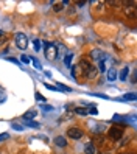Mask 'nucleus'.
Masks as SVG:
<instances>
[{"instance_id":"1","label":"nucleus","mask_w":137,"mask_h":154,"mask_svg":"<svg viewBox=\"0 0 137 154\" xmlns=\"http://www.w3.org/2000/svg\"><path fill=\"white\" fill-rule=\"evenodd\" d=\"M44 48H45V58L47 59H56L58 58V47L54 44L45 42Z\"/></svg>"},{"instance_id":"2","label":"nucleus","mask_w":137,"mask_h":154,"mask_svg":"<svg viewBox=\"0 0 137 154\" xmlns=\"http://www.w3.org/2000/svg\"><path fill=\"white\" fill-rule=\"evenodd\" d=\"M16 45H17V48H20V50H25L28 47V38H26L25 33H17L16 34Z\"/></svg>"},{"instance_id":"3","label":"nucleus","mask_w":137,"mask_h":154,"mask_svg":"<svg viewBox=\"0 0 137 154\" xmlns=\"http://www.w3.org/2000/svg\"><path fill=\"white\" fill-rule=\"evenodd\" d=\"M90 58H92L94 61L100 62V61H106L107 59V53H104L103 50H100V48H95L90 51Z\"/></svg>"},{"instance_id":"4","label":"nucleus","mask_w":137,"mask_h":154,"mask_svg":"<svg viewBox=\"0 0 137 154\" xmlns=\"http://www.w3.org/2000/svg\"><path fill=\"white\" fill-rule=\"evenodd\" d=\"M109 137L112 140H120L123 137V129L120 126H112V128L109 129Z\"/></svg>"},{"instance_id":"5","label":"nucleus","mask_w":137,"mask_h":154,"mask_svg":"<svg viewBox=\"0 0 137 154\" xmlns=\"http://www.w3.org/2000/svg\"><path fill=\"white\" fill-rule=\"evenodd\" d=\"M67 137L73 139V140H78V139L83 137V131H81L79 128H70L67 131Z\"/></svg>"},{"instance_id":"6","label":"nucleus","mask_w":137,"mask_h":154,"mask_svg":"<svg viewBox=\"0 0 137 154\" xmlns=\"http://www.w3.org/2000/svg\"><path fill=\"white\" fill-rule=\"evenodd\" d=\"M53 143L56 145V146H59V148H64V146H67V139L64 137V135H56L54 140H53Z\"/></svg>"},{"instance_id":"7","label":"nucleus","mask_w":137,"mask_h":154,"mask_svg":"<svg viewBox=\"0 0 137 154\" xmlns=\"http://www.w3.org/2000/svg\"><path fill=\"white\" fill-rule=\"evenodd\" d=\"M76 67L83 70V73L87 76V72H89V69H90V64H89V62H86V61H81V62H79V64H78Z\"/></svg>"},{"instance_id":"8","label":"nucleus","mask_w":137,"mask_h":154,"mask_svg":"<svg viewBox=\"0 0 137 154\" xmlns=\"http://www.w3.org/2000/svg\"><path fill=\"white\" fill-rule=\"evenodd\" d=\"M117 76H118V75H117V70H115L114 67L107 70V81H115Z\"/></svg>"},{"instance_id":"9","label":"nucleus","mask_w":137,"mask_h":154,"mask_svg":"<svg viewBox=\"0 0 137 154\" xmlns=\"http://www.w3.org/2000/svg\"><path fill=\"white\" fill-rule=\"evenodd\" d=\"M36 115H38V111H34V109L26 111V112L23 114V120H31V119H34Z\"/></svg>"},{"instance_id":"10","label":"nucleus","mask_w":137,"mask_h":154,"mask_svg":"<svg viewBox=\"0 0 137 154\" xmlns=\"http://www.w3.org/2000/svg\"><path fill=\"white\" fill-rule=\"evenodd\" d=\"M128 75H129V69H128V67H125V69H122V72H120V76H118V79H120V81H126Z\"/></svg>"},{"instance_id":"11","label":"nucleus","mask_w":137,"mask_h":154,"mask_svg":"<svg viewBox=\"0 0 137 154\" xmlns=\"http://www.w3.org/2000/svg\"><path fill=\"white\" fill-rule=\"evenodd\" d=\"M84 152H86V154H95V148H94V145H92V143H86V146H84Z\"/></svg>"},{"instance_id":"12","label":"nucleus","mask_w":137,"mask_h":154,"mask_svg":"<svg viewBox=\"0 0 137 154\" xmlns=\"http://www.w3.org/2000/svg\"><path fill=\"white\" fill-rule=\"evenodd\" d=\"M25 125L28 126V128H34V129H39V128H41V125H39V123L31 122V120H25Z\"/></svg>"},{"instance_id":"13","label":"nucleus","mask_w":137,"mask_h":154,"mask_svg":"<svg viewBox=\"0 0 137 154\" xmlns=\"http://www.w3.org/2000/svg\"><path fill=\"white\" fill-rule=\"evenodd\" d=\"M97 75H98L97 67H92V66H90V69H89V72H87V76H89V78H95Z\"/></svg>"},{"instance_id":"14","label":"nucleus","mask_w":137,"mask_h":154,"mask_svg":"<svg viewBox=\"0 0 137 154\" xmlns=\"http://www.w3.org/2000/svg\"><path fill=\"white\" fill-rule=\"evenodd\" d=\"M72 58H73V55H72V53H69V55L64 58V64H66V67H72Z\"/></svg>"},{"instance_id":"15","label":"nucleus","mask_w":137,"mask_h":154,"mask_svg":"<svg viewBox=\"0 0 137 154\" xmlns=\"http://www.w3.org/2000/svg\"><path fill=\"white\" fill-rule=\"evenodd\" d=\"M97 70H98V72H101V73H103V72H106V61H100Z\"/></svg>"},{"instance_id":"16","label":"nucleus","mask_w":137,"mask_h":154,"mask_svg":"<svg viewBox=\"0 0 137 154\" xmlns=\"http://www.w3.org/2000/svg\"><path fill=\"white\" fill-rule=\"evenodd\" d=\"M64 8V2H59V3H54V6H53V11H56V13H59L61 10Z\"/></svg>"},{"instance_id":"17","label":"nucleus","mask_w":137,"mask_h":154,"mask_svg":"<svg viewBox=\"0 0 137 154\" xmlns=\"http://www.w3.org/2000/svg\"><path fill=\"white\" fill-rule=\"evenodd\" d=\"M122 100H125V101H134V100H135V94H128Z\"/></svg>"},{"instance_id":"18","label":"nucleus","mask_w":137,"mask_h":154,"mask_svg":"<svg viewBox=\"0 0 137 154\" xmlns=\"http://www.w3.org/2000/svg\"><path fill=\"white\" fill-rule=\"evenodd\" d=\"M73 114H78V115H87V109H83V107H76Z\"/></svg>"},{"instance_id":"19","label":"nucleus","mask_w":137,"mask_h":154,"mask_svg":"<svg viewBox=\"0 0 137 154\" xmlns=\"http://www.w3.org/2000/svg\"><path fill=\"white\" fill-rule=\"evenodd\" d=\"M33 44H34V50H36V51H39V50H41V47H42V42H41L39 39H34V41H33Z\"/></svg>"},{"instance_id":"20","label":"nucleus","mask_w":137,"mask_h":154,"mask_svg":"<svg viewBox=\"0 0 137 154\" xmlns=\"http://www.w3.org/2000/svg\"><path fill=\"white\" fill-rule=\"evenodd\" d=\"M56 87H58V90H66V92H70V90H72L70 87L64 86V84H61V83H58V86H56Z\"/></svg>"},{"instance_id":"21","label":"nucleus","mask_w":137,"mask_h":154,"mask_svg":"<svg viewBox=\"0 0 137 154\" xmlns=\"http://www.w3.org/2000/svg\"><path fill=\"white\" fill-rule=\"evenodd\" d=\"M11 126H13V129H16V131H23V126L19 125V123H13Z\"/></svg>"},{"instance_id":"22","label":"nucleus","mask_w":137,"mask_h":154,"mask_svg":"<svg viewBox=\"0 0 137 154\" xmlns=\"http://www.w3.org/2000/svg\"><path fill=\"white\" fill-rule=\"evenodd\" d=\"M20 61L23 62V64H30V61H31V59L26 56V55H22V56H20Z\"/></svg>"},{"instance_id":"23","label":"nucleus","mask_w":137,"mask_h":154,"mask_svg":"<svg viewBox=\"0 0 137 154\" xmlns=\"http://www.w3.org/2000/svg\"><path fill=\"white\" fill-rule=\"evenodd\" d=\"M33 64H34V67H36V69H39V70L42 69V66H41V62H39L38 59H36V58H33Z\"/></svg>"},{"instance_id":"24","label":"nucleus","mask_w":137,"mask_h":154,"mask_svg":"<svg viewBox=\"0 0 137 154\" xmlns=\"http://www.w3.org/2000/svg\"><path fill=\"white\" fill-rule=\"evenodd\" d=\"M5 100H6V95H5V92H3V90H0V103H3Z\"/></svg>"},{"instance_id":"25","label":"nucleus","mask_w":137,"mask_h":154,"mask_svg":"<svg viewBox=\"0 0 137 154\" xmlns=\"http://www.w3.org/2000/svg\"><path fill=\"white\" fill-rule=\"evenodd\" d=\"M44 86H45V87H47L48 90H58V87H56V86H51V84H47V83H45Z\"/></svg>"},{"instance_id":"26","label":"nucleus","mask_w":137,"mask_h":154,"mask_svg":"<svg viewBox=\"0 0 137 154\" xmlns=\"http://www.w3.org/2000/svg\"><path fill=\"white\" fill-rule=\"evenodd\" d=\"M6 139H10V135H8L6 132H5V134H0V142H3V140H6Z\"/></svg>"},{"instance_id":"27","label":"nucleus","mask_w":137,"mask_h":154,"mask_svg":"<svg viewBox=\"0 0 137 154\" xmlns=\"http://www.w3.org/2000/svg\"><path fill=\"white\" fill-rule=\"evenodd\" d=\"M36 100H38V101H45V98L42 95H39V94H36Z\"/></svg>"},{"instance_id":"28","label":"nucleus","mask_w":137,"mask_h":154,"mask_svg":"<svg viewBox=\"0 0 137 154\" xmlns=\"http://www.w3.org/2000/svg\"><path fill=\"white\" fill-rule=\"evenodd\" d=\"M42 109H44V111H51L53 107H51V106H47V104H44V106H42Z\"/></svg>"},{"instance_id":"29","label":"nucleus","mask_w":137,"mask_h":154,"mask_svg":"<svg viewBox=\"0 0 137 154\" xmlns=\"http://www.w3.org/2000/svg\"><path fill=\"white\" fill-rule=\"evenodd\" d=\"M5 42V36H2V38H0V45H2Z\"/></svg>"},{"instance_id":"30","label":"nucleus","mask_w":137,"mask_h":154,"mask_svg":"<svg viewBox=\"0 0 137 154\" xmlns=\"http://www.w3.org/2000/svg\"><path fill=\"white\" fill-rule=\"evenodd\" d=\"M0 34H2V36H3V31H2V30H0Z\"/></svg>"}]
</instances>
